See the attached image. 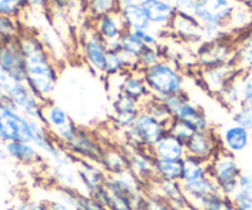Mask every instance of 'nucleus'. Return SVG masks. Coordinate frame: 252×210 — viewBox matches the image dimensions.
<instances>
[{
    "label": "nucleus",
    "mask_w": 252,
    "mask_h": 210,
    "mask_svg": "<svg viewBox=\"0 0 252 210\" xmlns=\"http://www.w3.org/2000/svg\"><path fill=\"white\" fill-rule=\"evenodd\" d=\"M19 42L25 61V83L43 102L51 101L61 76V61L33 32L22 31Z\"/></svg>",
    "instance_id": "1"
},
{
    "label": "nucleus",
    "mask_w": 252,
    "mask_h": 210,
    "mask_svg": "<svg viewBox=\"0 0 252 210\" xmlns=\"http://www.w3.org/2000/svg\"><path fill=\"white\" fill-rule=\"evenodd\" d=\"M142 74L150 93L155 97L164 98L170 95L184 92L186 89V75L184 70L176 61L167 58L143 69Z\"/></svg>",
    "instance_id": "2"
},
{
    "label": "nucleus",
    "mask_w": 252,
    "mask_h": 210,
    "mask_svg": "<svg viewBox=\"0 0 252 210\" xmlns=\"http://www.w3.org/2000/svg\"><path fill=\"white\" fill-rule=\"evenodd\" d=\"M42 124L25 116L7 98L0 101V139L5 143H33Z\"/></svg>",
    "instance_id": "3"
},
{
    "label": "nucleus",
    "mask_w": 252,
    "mask_h": 210,
    "mask_svg": "<svg viewBox=\"0 0 252 210\" xmlns=\"http://www.w3.org/2000/svg\"><path fill=\"white\" fill-rule=\"evenodd\" d=\"M76 41L80 61L85 64L89 70L103 78L108 57V46L98 36L88 20L86 24L79 29Z\"/></svg>",
    "instance_id": "4"
},
{
    "label": "nucleus",
    "mask_w": 252,
    "mask_h": 210,
    "mask_svg": "<svg viewBox=\"0 0 252 210\" xmlns=\"http://www.w3.org/2000/svg\"><path fill=\"white\" fill-rule=\"evenodd\" d=\"M121 133L123 135V144L150 150L165 135L169 134V130L167 123L157 120L142 110L134 123Z\"/></svg>",
    "instance_id": "5"
},
{
    "label": "nucleus",
    "mask_w": 252,
    "mask_h": 210,
    "mask_svg": "<svg viewBox=\"0 0 252 210\" xmlns=\"http://www.w3.org/2000/svg\"><path fill=\"white\" fill-rule=\"evenodd\" d=\"M241 174L243 171L235 155L224 149L219 150L209 162V176L216 182L219 192L226 197H233L238 192V182Z\"/></svg>",
    "instance_id": "6"
},
{
    "label": "nucleus",
    "mask_w": 252,
    "mask_h": 210,
    "mask_svg": "<svg viewBox=\"0 0 252 210\" xmlns=\"http://www.w3.org/2000/svg\"><path fill=\"white\" fill-rule=\"evenodd\" d=\"M162 101L169 108L171 120H182L191 125L196 132H202L212 128L211 120L206 111L193 102L186 91L167 96L162 98Z\"/></svg>",
    "instance_id": "7"
},
{
    "label": "nucleus",
    "mask_w": 252,
    "mask_h": 210,
    "mask_svg": "<svg viewBox=\"0 0 252 210\" xmlns=\"http://www.w3.org/2000/svg\"><path fill=\"white\" fill-rule=\"evenodd\" d=\"M44 122L47 129L64 148L73 140L79 130V125L70 117L68 111L54 101L44 103Z\"/></svg>",
    "instance_id": "8"
},
{
    "label": "nucleus",
    "mask_w": 252,
    "mask_h": 210,
    "mask_svg": "<svg viewBox=\"0 0 252 210\" xmlns=\"http://www.w3.org/2000/svg\"><path fill=\"white\" fill-rule=\"evenodd\" d=\"M235 37L225 36L221 38L203 41L196 47V65L198 69L219 65L234 60Z\"/></svg>",
    "instance_id": "9"
},
{
    "label": "nucleus",
    "mask_w": 252,
    "mask_h": 210,
    "mask_svg": "<svg viewBox=\"0 0 252 210\" xmlns=\"http://www.w3.org/2000/svg\"><path fill=\"white\" fill-rule=\"evenodd\" d=\"M241 74L243 71L239 70L235 61L230 60L219 65L198 69L197 78L207 92L217 96L221 89L225 88L234 79L239 78Z\"/></svg>",
    "instance_id": "10"
},
{
    "label": "nucleus",
    "mask_w": 252,
    "mask_h": 210,
    "mask_svg": "<svg viewBox=\"0 0 252 210\" xmlns=\"http://www.w3.org/2000/svg\"><path fill=\"white\" fill-rule=\"evenodd\" d=\"M238 0H194L192 15L203 24H228Z\"/></svg>",
    "instance_id": "11"
},
{
    "label": "nucleus",
    "mask_w": 252,
    "mask_h": 210,
    "mask_svg": "<svg viewBox=\"0 0 252 210\" xmlns=\"http://www.w3.org/2000/svg\"><path fill=\"white\" fill-rule=\"evenodd\" d=\"M147 193L162 199L175 210H194L185 194L181 181L154 179L147 184Z\"/></svg>",
    "instance_id": "12"
},
{
    "label": "nucleus",
    "mask_w": 252,
    "mask_h": 210,
    "mask_svg": "<svg viewBox=\"0 0 252 210\" xmlns=\"http://www.w3.org/2000/svg\"><path fill=\"white\" fill-rule=\"evenodd\" d=\"M65 149L78 160H86V161L100 164L106 147L102 145V143L93 132L80 127Z\"/></svg>",
    "instance_id": "13"
},
{
    "label": "nucleus",
    "mask_w": 252,
    "mask_h": 210,
    "mask_svg": "<svg viewBox=\"0 0 252 210\" xmlns=\"http://www.w3.org/2000/svg\"><path fill=\"white\" fill-rule=\"evenodd\" d=\"M185 145H186L187 155H191L206 162H211L219 150H221L219 133L214 130L213 127L211 129L196 132Z\"/></svg>",
    "instance_id": "14"
},
{
    "label": "nucleus",
    "mask_w": 252,
    "mask_h": 210,
    "mask_svg": "<svg viewBox=\"0 0 252 210\" xmlns=\"http://www.w3.org/2000/svg\"><path fill=\"white\" fill-rule=\"evenodd\" d=\"M0 69L11 78L25 81V61L19 37L7 41H0Z\"/></svg>",
    "instance_id": "15"
},
{
    "label": "nucleus",
    "mask_w": 252,
    "mask_h": 210,
    "mask_svg": "<svg viewBox=\"0 0 252 210\" xmlns=\"http://www.w3.org/2000/svg\"><path fill=\"white\" fill-rule=\"evenodd\" d=\"M169 33L180 42L191 46H198L203 42L202 24L192 14L177 12L169 27Z\"/></svg>",
    "instance_id": "16"
},
{
    "label": "nucleus",
    "mask_w": 252,
    "mask_h": 210,
    "mask_svg": "<svg viewBox=\"0 0 252 210\" xmlns=\"http://www.w3.org/2000/svg\"><path fill=\"white\" fill-rule=\"evenodd\" d=\"M112 123L116 129L123 132L134 123L142 112V103L126 93L120 92L112 97Z\"/></svg>",
    "instance_id": "17"
},
{
    "label": "nucleus",
    "mask_w": 252,
    "mask_h": 210,
    "mask_svg": "<svg viewBox=\"0 0 252 210\" xmlns=\"http://www.w3.org/2000/svg\"><path fill=\"white\" fill-rule=\"evenodd\" d=\"M122 148L127 154L129 170L145 186L157 179L154 156L149 149H139V148H133L126 144H123Z\"/></svg>",
    "instance_id": "18"
},
{
    "label": "nucleus",
    "mask_w": 252,
    "mask_h": 210,
    "mask_svg": "<svg viewBox=\"0 0 252 210\" xmlns=\"http://www.w3.org/2000/svg\"><path fill=\"white\" fill-rule=\"evenodd\" d=\"M140 4L153 30L158 33L169 32L170 25L177 14L176 7L172 2H167L165 0H143Z\"/></svg>",
    "instance_id": "19"
},
{
    "label": "nucleus",
    "mask_w": 252,
    "mask_h": 210,
    "mask_svg": "<svg viewBox=\"0 0 252 210\" xmlns=\"http://www.w3.org/2000/svg\"><path fill=\"white\" fill-rule=\"evenodd\" d=\"M79 181H80L81 191L86 196H93L97 189L105 186L108 175L97 162L78 160L76 162Z\"/></svg>",
    "instance_id": "20"
},
{
    "label": "nucleus",
    "mask_w": 252,
    "mask_h": 210,
    "mask_svg": "<svg viewBox=\"0 0 252 210\" xmlns=\"http://www.w3.org/2000/svg\"><path fill=\"white\" fill-rule=\"evenodd\" d=\"M251 138L252 133L235 123L226 125L219 132L221 149L234 155L243 152L250 144Z\"/></svg>",
    "instance_id": "21"
},
{
    "label": "nucleus",
    "mask_w": 252,
    "mask_h": 210,
    "mask_svg": "<svg viewBox=\"0 0 252 210\" xmlns=\"http://www.w3.org/2000/svg\"><path fill=\"white\" fill-rule=\"evenodd\" d=\"M90 24L94 27V30L97 32L98 36L107 44L111 42L118 41L127 30L120 12L105 15V16L95 20V21H91Z\"/></svg>",
    "instance_id": "22"
},
{
    "label": "nucleus",
    "mask_w": 252,
    "mask_h": 210,
    "mask_svg": "<svg viewBox=\"0 0 252 210\" xmlns=\"http://www.w3.org/2000/svg\"><path fill=\"white\" fill-rule=\"evenodd\" d=\"M150 152L155 159L175 160V161H181L187 155L185 143L171 134L165 135L159 143H157L150 149Z\"/></svg>",
    "instance_id": "23"
},
{
    "label": "nucleus",
    "mask_w": 252,
    "mask_h": 210,
    "mask_svg": "<svg viewBox=\"0 0 252 210\" xmlns=\"http://www.w3.org/2000/svg\"><path fill=\"white\" fill-rule=\"evenodd\" d=\"M122 92L137 100L142 105L152 96L142 71L137 69H132L123 74Z\"/></svg>",
    "instance_id": "24"
},
{
    "label": "nucleus",
    "mask_w": 252,
    "mask_h": 210,
    "mask_svg": "<svg viewBox=\"0 0 252 210\" xmlns=\"http://www.w3.org/2000/svg\"><path fill=\"white\" fill-rule=\"evenodd\" d=\"M182 187H184V192L186 194L187 199H189V202L193 207L194 210H197V207L199 206V203L204 201L207 197L219 192L216 182L212 180L209 175L203 177V179L197 180V181L182 183Z\"/></svg>",
    "instance_id": "25"
},
{
    "label": "nucleus",
    "mask_w": 252,
    "mask_h": 210,
    "mask_svg": "<svg viewBox=\"0 0 252 210\" xmlns=\"http://www.w3.org/2000/svg\"><path fill=\"white\" fill-rule=\"evenodd\" d=\"M250 27H252V5L244 0H238V4L226 24V29L236 37Z\"/></svg>",
    "instance_id": "26"
},
{
    "label": "nucleus",
    "mask_w": 252,
    "mask_h": 210,
    "mask_svg": "<svg viewBox=\"0 0 252 210\" xmlns=\"http://www.w3.org/2000/svg\"><path fill=\"white\" fill-rule=\"evenodd\" d=\"M234 61L243 73L252 70V27L235 37Z\"/></svg>",
    "instance_id": "27"
},
{
    "label": "nucleus",
    "mask_w": 252,
    "mask_h": 210,
    "mask_svg": "<svg viewBox=\"0 0 252 210\" xmlns=\"http://www.w3.org/2000/svg\"><path fill=\"white\" fill-rule=\"evenodd\" d=\"M118 12H120L127 30L137 31V30L152 29V25H150L140 2H130V4L123 5L120 7Z\"/></svg>",
    "instance_id": "28"
},
{
    "label": "nucleus",
    "mask_w": 252,
    "mask_h": 210,
    "mask_svg": "<svg viewBox=\"0 0 252 210\" xmlns=\"http://www.w3.org/2000/svg\"><path fill=\"white\" fill-rule=\"evenodd\" d=\"M100 165L108 176L121 174V172L129 169L127 154L123 150V148L106 147L102 157H101Z\"/></svg>",
    "instance_id": "29"
},
{
    "label": "nucleus",
    "mask_w": 252,
    "mask_h": 210,
    "mask_svg": "<svg viewBox=\"0 0 252 210\" xmlns=\"http://www.w3.org/2000/svg\"><path fill=\"white\" fill-rule=\"evenodd\" d=\"M117 0H81V11L88 21H95L108 14L120 11Z\"/></svg>",
    "instance_id": "30"
},
{
    "label": "nucleus",
    "mask_w": 252,
    "mask_h": 210,
    "mask_svg": "<svg viewBox=\"0 0 252 210\" xmlns=\"http://www.w3.org/2000/svg\"><path fill=\"white\" fill-rule=\"evenodd\" d=\"M6 151L10 156L21 164L31 165L41 161V151L33 143L9 142L6 143Z\"/></svg>",
    "instance_id": "31"
},
{
    "label": "nucleus",
    "mask_w": 252,
    "mask_h": 210,
    "mask_svg": "<svg viewBox=\"0 0 252 210\" xmlns=\"http://www.w3.org/2000/svg\"><path fill=\"white\" fill-rule=\"evenodd\" d=\"M209 175V162L202 161L197 157L186 155L182 159L181 183L197 181Z\"/></svg>",
    "instance_id": "32"
},
{
    "label": "nucleus",
    "mask_w": 252,
    "mask_h": 210,
    "mask_svg": "<svg viewBox=\"0 0 252 210\" xmlns=\"http://www.w3.org/2000/svg\"><path fill=\"white\" fill-rule=\"evenodd\" d=\"M244 74V73H243ZM241 74L239 78L234 79L233 81L228 84L225 88L221 89L220 92L216 96L228 110L233 111L238 106L244 103V95H243V85H241Z\"/></svg>",
    "instance_id": "33"
},
{
    "label": "nucleus",
    "mask_w": 252,
    "mask_h": 210,
    "mask_svg": "<svg viewBox=\"0 0 252 210\" xmlns=\"http://www.w3.org/2000/svg\"><path fill=\"white\" fill-rule=\"evenodd\" d=\"M134 68L135 61L128 58L122 51H108V57L105 68V76L103 78L125 74Z\"/></svg>",
    "instance_id": "34"
},
{
    "label": "nucleus",
    "mask_w": 252,
    "mask_h": 210,
    "mask_svg": "<svg viewBox=\"0 0 252 210\" xmlns=\"http://www.w3.org/2000/svg\"><path fill=\"white\" fill-rule=\"evenodd\" d=\"M154 165L157 179L181 181L182 160L181 161H175V160H162L154 157Z\"/></svg>",
    "instance_id": "35"
},
{
    "label": "nucleus",
    "mask_w": 252,
    "mask_h": 210,
    "mask_svg": "<svg viewBox=\"0 0 252 210\" xmlns=\"http://www.w3.org/2000/svg\"><path fill=\"white\" fill-rule=\"evenodd\" d=\"M164 58H166V56H165L164 48L161 47V44L160 46H145L140 51V53L138 54L137 59H135L134 69L142 71L143 69L154 65V64H157L158 61Z\"/></svg>",
    "instance_id": "36"
},
{
    "label": "nucleus",
    "mask_w": 252,
    "mask_h": 210,
    "mask_svg": "<svg viewBox=\"0 0 252 210\" xmlns=\"http://www.w3.org/2000/svg\"><path fill=\"white\" fill-rule=\"evenodd\" d=\"M121 42V48H122V52L130 58L132 60L135 61L138 54L140 53L143 48H144V43L140 41L139 37L135 34L134 31L132 30H126L125 33L122 34V37L120 38Z\"/></svg>",
    "instance_id": "37"
},
{
    "label": "nucleus",
    "mask_w": 252,
    "mask_h": 210,
    "mask_svg": "<svg viewBox=\"0 0 252 210\" xmlns=\"http://www.w3.org/2000/svg\"><path fill=\"white\" fill-rule=\"evenodd\" d=\"M142 110L149 113L150 116L155 117L157 120H162L165 123H169L171 120V115L169 112V108L166 107L162 98L150 96L147 101L142 105Z\"/></svg>",
    "instance_id": "38"
},
{
    "label": "nucleus",
    "mask_w": 252,
    "mask_h": 210,
    "mask_svg": "<svg viewBox=\"0 0 252 210\" xmlns=\"http://www.w3.org/2000/svg\"><path fill=\"white\" fill-rule=\"evenodd\" d=\"M197 210H234L233 199L218 192L202 201Z\"/></svg>",
    "instance_id": "39"
},
{
    "label": "nucleus",
    "mask_w": 252,
    "mask_h": 210,
    "mask_svg": "<svg viewBox=\"0 0 252 210\" xmlns=\"http://www.w3.org/2000/svg\"><path fill=\"white\" fill-rule=\"evenodd\" d=\"M22 30L15 17L0 16V41L14 39L21 34Z\"/></svg>",
    "instance_id": "40"
},
{
    "label": "nucleus",
    "mask_w": 252,
    "mask_h": 210,
    "mask_svg": "<svg viewBox=\"0 0 252 210\" xmlns=\"http://www.w3.org/2000/svg\"><path fill=\"white\" fill-rule=\"evenodd\" d=\"M30 9L25 0H0V16L17 17L21 16Z\"/></svg>",
    "instance_id": "41"
},
{
    "label": "nucleus",
    "mask_w": 252,
    "mask_h": 210,
    "mask_svg": "<svg viewBox=\"0 0 252 210\" xmlns=\"http://www.w3.org/2000/svg\"><path fill=\"white\" fill-rule=\"evenodd\" d=\"M167 130H169V134L174 135L175 138L184 142L185 144L196 133V130L191 125L177 120H171L167 123Z\"/></svg>",
    "instance_id": "42"
},
{
    "label": "nucleus",
    "mask_w": 252,
    "mask_h": 210,
    "mask_svg": "<svg viewBox=\"0 0 252 210\" xmlns=\"http://www.w3.org/2000/svg\"><path fill=\"white\" fill-rule=\"evenodd\" d=\"M231 120H233V123L252 133V111L245 103L231 111Z\"/></svg>",
    "instance_id": "43"
},
{
    "label": "nucleus",
    "mask_w": 252,
    "mask_h": 210,
    "mask_svg": "<svg viewBox=\"0 0 252 210\" xmlns=\"http://www.w3.org/2000/svg\"><path fill=\"white\" fill-rule=\"evenodd\" d=\"M76 9L81 11V0H51L49 11L61 12V14H65L66 16H69Z\"/></svg>",
    "instance_id": "44"
},
{
    "label": "nucleus",
    "mask_w": 252,
    "mask_h": 210,
    "mask_svg": "<svg viewBox=\"0 0 252 210\" xmlns=\"http://www.w3.org/2000/svg\"><path fill=\"white\" fill-rule=\"evenodd\" d=\"M134 32L144 46H160V33H158L155 30H137Z\"/></svg>",
    "instance_id": "45"
},
{
    "label": "nucleus",
    "mask_w": 252,
    "mask_h": 210,
    "mask_svg": "<svg viewBox=\"0 0 252 210\" xmlns=\"http://www.w3.org/2000/svg\"><path fill=\"white\" fill-rule=\"evenodd\" d=\"M234 210H252V196H245L236 192L233 197Z\"/></svg>",
    "instance_id": "46"
},
{
    "label": "nucleus",
    "mask_w": 252,
    "mask_h": 210,
    "mask_svg": "<svg viewBox=\"0 0 252 210\" xmlns=\"http://www.w3.org/2000/svg\"><path fill=\"white\" fill-rule=\"evenodd\" d=\"M143 210H175L169 204L165 203L162 199L158 198V197H153L148 194L147 201H145L144 208Z\"/></svg>",
    "instance_id": "47"
},
{
    "label": "nucleus",
    "mask_w": 252,
    "mask_h": 210,
    "mask_svg": "<svg viewBox=\"0 0 252 210\" xmlns=\"http://www.w3.org/2000/svg\"><path fill=\"white\" fill-rule=\"evenodd\" d=\"M238 193L252 196V174H241L238 182Z\"/></svg>",
    "instance_id": "48"
},
{
    "label": "nucleus",
    "mask_w": 252,
    "mask_h": 210,
    "mask_svg": "<svg viewBox=\"0 0 252 210\" xmlns=\"http://www.w3.org/2000/svg\"><path fill=\"white\" fill-rule=\"evenodd\" d=\"M79 208H80V210H110L106 208V207L101 206L93 197L86 196L84 193L80 197V206H79Z\"/></svg>",
    "instance_id": "49"
},
{
    "label": "nucleus",
    "mask_w": 252,
    "mask_h": 210,
    "mask_svg": "<svg viewBox=\"0 0 252 210\" xmlns=\"http://www.w3.org/2000/svg\"><path fill=\"white\" fill-rule=\"evenodd\" d=\"M241 85H243L244 102L252 98V70L246 71L241 78Z\"/></svg>",
    "instance_id": "50"
},
{
    "label": "nucleus",
    "mask_w": 252,
    "mask_h": 210,
    "mask_svg": "<svg viewBox=\"0 0 252 210\" xmlns=\"http://www.w3.org/2000/svg\"><path fill=\"white\" fill-rule=\"evenodd\" d=\"M15 210H51L47 202H25Z\"/></svg>",
    "instance_id": "51"
},
{
    "label": "nucleus",
    "mask_w": 252,
    "mask_h": 210,
    "mask_svg": "<svg viewBox=\"0 0 252 210\" xmlns=\"http://www.w3.org/2000/svg\"><path fill=\"white\" fill-rule=\"evenodd\" d=\"M177 12L182 14H192L194 6V0H176L174 2Z\"/></svg>",
    "instance_id": "52"
},
{
    "label": "nucleus",
    "mask_w": 252,
    "mask_h": 210,
    "mask_svg": "<svg viewBox=\"0 0 252 210\" xmlns=\"http://www.w3.org/2000/svg\"><path fill=\"white\" fill-rule=\"evenodd\" d=\"M30 9L39 10V11H49L51 0H25Z\"/></svg>",
    "instance_id": "53"
},
{
    "label": "nucleus",
    "mask_w": 252,
    "mask_h": 210,
    "mask_svg": "<svg viewBox=\"0 0 252 210\" xmlns=\"http://www.w3.org/2000/svg\"><path fill=\"white\" fill-rule=\"evenodd\" d=\"M47 203H48L51 210H80L78 208H74V207L68 206V204L63 203V202L59 201V199L57 198H54L53 201H48Z\"/></svg>",
    "instance_id": "54"
},
{
    "label": "nucleus",
    "mask_w": 252,
    "mask_h": 210,
    "mask_svg": "<svg viewBox=\"0 0 252 210\" xmlns=\"http://www.w3.org/2000/svg\"><path fill=\"white\" fill-rule=\"evenodd\" d=\"M118 4H120V6H123V5H127V4H130V2H138L137 0H117Z\"/></svg>",
    "instance_id": "55"
},
{
    "label": "nucleus",
    "mask_w": 252,
    "mask_h": 210,
    "mask_svg": "<svg viewBox=\"0 0 252 210\" xmlns=\"http://www.w3.org/2000/svg\"><path fill=\"white\" fill-rule=\"evenodd\" d=\"M244 103H245V105H246V106H248V107H249V108H250V110L252 111V98H251V100L246 101V102H244Z\"/></svg>",
    "instance_id": "56"
},
{
    "label": "nucleus",
    "mask_w": 252,
    "mask_h": 210,
    "mask_svg": "<svg viewBox=\"0 0 252 210\" xmlns=\"http://www.w3.org/2000/svg\"><path fill=\"white\" fill-rule=\"evenodd\" d=\"M120 210H139V209H135V208H125V209H120Z\"/></svg>",
    "instance_id": "57"
},
{
    "label": "nucleus",
    "mask_w": 252,
    "mask_h": 210,
    "mask_svg": "<svg viewBox=\"0 0 252 210\" xmlns=\"http://www.w3.org/2000/svg\"><path fill=\"white\" fill-rule=\"evenodd\" d=\"M165 1H167V2H172V4H174V2L176 1V0H165Z\"/></svg>",
    "instance_id": "58"
},
{
    "label": "nucleus",
    "mask_w": 252,
    "mask_h": 210,
    "mask_svg": "<svg viewBox=\"0 0 252 210\" xmlns=\"http://www.w3.org/2000/svg\"><path fill=\"white\" fill-rule=\"evenodd\" d=\"M137 1H138V2H142V1H143V0H137Z\"/></svg>",
    "instance_id": "59"
}]
</instances>
